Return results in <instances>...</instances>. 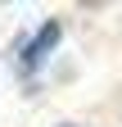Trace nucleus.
<instances>
[{
    "label": "nucleus",
    "mask_w": 122,
    "mask_h": 127,
    "mask_svg": "<svg viewBox=\"0 0 122 127\" xmlns=\"http://www.w3.org/2000/svg\"><path fill=\"white\" fill-rule=\"evenodd\" d=\"M59 36H63V23H59V18H50V23H41V27L32 32V41H27L23 50H18V68H23V73H36L41 64L50 59V50L59 45Z\"/></svg>",
    "instance_id": "obj_1"
}]
</instances>
